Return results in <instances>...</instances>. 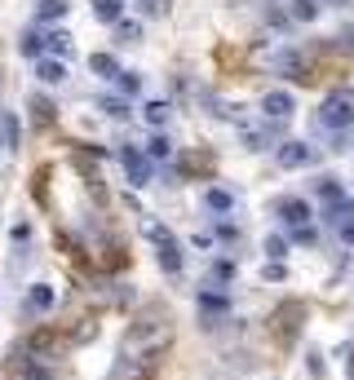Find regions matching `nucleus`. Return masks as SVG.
I'll return each mask as SVG.
<instances>
[{"mask_svg": "<svg viewBox=\"0 0 354 380\" xmlns=\"http://www.w3.org/2000/svg\"><path fill=\"white\" fill-rule=\"evenodd\" d=\"M36 75L45 80V85H58V80L66 75V67H62V58H45L40 67H36Z\"/></svg>", "mask_w": 354, "mask_h": 380, "instance_id": "obj_7", "label": "nucleus"}, {"mask_svg": "<svg viewBox=\"0 0 354 380\" xmlns=\"http://www.w3.org/2000/svg\"><path fill=\"white\" fill-rule=\"evenodd\" d=\"M199 309H204V314H226V296L204 292V296H199Z\"/></svg>", "mask_w": 354, "mask_h": 380, "instance_id": "obj_13", "label": "nucleus"}, {"mask_svg": "<svg viewBox=\"0 0 354 380\" xmlns=\"http://www.w3.org/2000/svg\"><path fill=\"white\" fill-rule=\"evenodd\" d=\"M0 124H5V137H9V146H18V124H13L9 115H0Z\"/></svg>", "mask_w": 354, "mask_h": 380, "instance_id": "obj_18", "label": "nucleus"}, {"mask_svg": "<svg viewBox=\"0 0 354 380\" xmlns=\"http://www.w3.org/2000/svg\"><path fill=\"white\" fill-rule=\"evenodd\" d=\"M115 80H120V89H124V93H138V80H133L129 71H120V75H115Z\"/></svg>", "mask_w": 354, "mask_h": 380, "instance_id": "obj_20", "label": "nucleus"}, {"mask_svg": "<svg viewBox=\"0 0 354 380\" xmlns=\"http://www.w3.org/2000/svg\"><path fill=\"white\" fill-rule=\"evenodd\" d=\"M341 239H346V243H354V221H341Z\"/></svg>", "mask_w": 354, "mask_h": 380, "instance_id": "obj_23", "label": "nucleus"}, {"mask_svg": "<svg viewBox=\"0 0 354 380\" xmlns=\"http://www.w3.org/2000/svg\"><path fill=\"white\" fill-rule=\"evenodd\" d=\"M62 13H66V0H40V13H36V18H40V23H54V18H62Z\"/></svg>", "mask_w": 354, "mask_h": 380, "instance_id": "obj_9", "label": "nucleus"}, {"mask_svg": "<svg viewBox=\"0 0 354 380\" xmlns=\"http://www.w3.org/2000/svg\"><path fill=\"white\" fill-rule=\"evenodd\" d=\"M261 111L271 115V120H288V115H293V97L275 89V93H266V102H261Z\"/></svg>", "mask_w": 354, "mask_h": 380, "instance_id": "obj_4", "label": "nucleus"}, {"mask_svg": "<svg viewBox=\"0 0 354 380\" xmlns=\"http://www.w3.org/2000/svg\"><path fill=\"white\" fill-rule=\"evenodd\" d=\"M146 120H151V124H164V120H168V106H164V102H151V106H146Z\"/></svg>", "mask_w": 354, "mask_h": 380, "instance_id": "obj_16", "label": "nucleus"}, {"mask_svg": "<svg viewBox=\"0 0 354 380\" xmlns=\"http://www.w3.org/2000/svg\"><path fill=\"white\" fill-rule=\"evenodd\" d=\"M142 230H146V239L160 247V266H164V274H177V270H182V247H177V239L168 235L164 226H155V221H146Z\"/></svg>", "mask_w": 354, "mask_h": 380, "instance_id": "obj_2", "label": "nucleus"}, {"mask_svg": "<svg viewBox=\"0 0 354 380\" xmlns=\"http://www.w3.org/2000/svg\"><path fill=\"white\" fill-rule=\"evenodd\" d=\"M49 305H54V292L49 288H31L27 292V309H49Z\"/></svg>", "mask_w": 354, "mask_h": 380, "instance_id": "obj_10", "label": "nucleus"}, {"mask_svg": "<svg viewBox=\"0 0 354 380\" xmlns=\"http://www.w3.org/2000/svg\"><path fill=\"white\" fill-rule=\"evenodd\" d=\"M266 252H271V257H283V252H288V243H279V239H266Z\"/></svg>", "mask_w": 354, "mask_h": 380, "instance_id": "obj_21", "label": "nucleus"}, {"mask_svg": "<svg viewBox=\"0 0 354 380\" xmlns=\"http://www.w3.org/2000/svg\"><path fill=\"white\" fill-rule=\"evenodd\" d=\"M283 221H288L293 230H306V221H310V204H301V200H283Z\"/></svg>", "mask_w": 354, "mask_h": 380, "instance_id": "obj_6", "label": "nucleus"}, {"mask_svg": "<svg viewBox=\"0 0 354 380\" xmlns=\"http://www.w3.org/2000/svg\"><path fill=\"white\" fill-rule=\"evenodd\" d=\"M293 18L310 23V18H314V0H293Z\"/></svg>", "mask_w": 354, "mask_h": 380, "instance_id": "obj_15", "label": "nucleus"}, {"mask_svg": "<svg viewBox=\"0 0 354 380\" xmlns=\"http://www.w3.org/2000/svg\"><path fill=\"white\" fill-rule=\"evenodd\" d=\"M306 159H310V146H301V142H283L279 146V164L283 168H301Z\"/></svg>", "mask_w": 354, "mask_h": 380, "instance_id": "obj_5", "label": "nucleus"}, {"mask_svg": "<svg viewBox=\"0 0 354 380\" xmlns=\"http://www.w3.org/2000/svg\"><path fill=\"white\" fill-rule=\"evenodd\" d=\"M45 40H49L45 49H54L58 58H66V54H71V36H66V31H54V36H45Z\"/></svg>", "mask_w": 354, "mask_h": 380, "instance_id": "obj_11", "label": "nucleus"}, {"mask_svg": "<svg viewBox=\"0 0 354 380\" xmlns=\"http://www.w3.org/2000/svg\"><path fill=\"white\" fill-rule=\"evenodd\" d=\"M89 62H93V71L102 75V80H115V75H120V67H115V58H107V54H93Z\"/></svg>", "mask_w": 354, "mask_h": 380, "instance_id": "obj_8", "label": "nucleus"}, {"mask_svg": "<svg viewBox=\"0 0 354 380\" xmlns=\"http://www.w3.org/2000/svg\"><path fill=\"white\" fill-rule=\"evenodd\" d=\"M208 204L213 208H230V195L226 190H208Z\"/></svg>", "mask_w": 354, "mask_h": 380, "instance_id": "obj_19", "label": "nucleus"}, {"mask_svg": "<svg viewBox=\"0 0 354 380\" xmlns=\"http://www.w3.org/2000/svg\"><path fill=\"white\" fill-rule=\"evenodd\" d=\"M319 128H328V133H341V128H350L354 124V93H346V89H336V93H328L324 102H319Z\"/></svg>", "mask_w": 354, "mask_h": 380, "instance_id": "obj_1", "label": "nucleus"}, {"mask_svg": "<svg viewBox=\"0 0 354 380\" xmlns=\"http://www.w3.org/2000/svg\"><path fill=\"white\" fill-rule=\"evenodd\" d=\"M151 155H168V142L164 137H151Z\"/></svg>", "mask_w": 354, "mask_h": 380, "instance_id": "obj_22", "label": "nucleus"}, {"mask_svg": "<svg viewBox=\"0 0 354 380\" xmlns=\"http://www.w3.org/2000/svg\"><path fill=\"white\" fill-rule=\"evenodd\" d=\"M98 18L102 23H120V0H98Z\"/></svg>", "mask_w": 354, "mask_h": 380, "instance_id": "obj_12", "label": "nucleus"}, {"mask_svg": "<svg viewBox=\"0 0 354 380\" xmlns=\"http://www.w3.org/2000/svg\"><path fill=\"white\" fill-rule=\"evenodd\" d=\"M102 111H111L115 120H124V115H129V106L120 102V97H107V102H102Z\"/></svg>", "mask_w": 354, "mask_h": 380, "instance_id": "obj_17", "label": "nucleus"}, {"mask_svg": "<svg viewBox=\"0 0 354 380\" xmlns=\"http://www.w3.org/2000/svg\"><path fill=\"white\" fill-rule=\"evenodd\" d=\"M120 159H124V173H129L133 186H146V181H151V159H146V155H138V146H124Z\"/></svg>", "mask_w": 354, "mask_h": 380, "instance_id": "obj_3", "label": "nucleus"}, {"mask_svg": "<svg viewBox=\"0 0 354 380\" xmlns=\"http://www.w3.org/2000/svg\"><path fill=\"white\" fill-rule=\"evenodd\" d=\"M23 54H27V58H40V54H45V36H40V31H31V36L23 40Z\"/></svg>", "mask_w": 354, "mask_h": 380, "instance_id": "obj_14", "label": "nucleus"}]
</instances>
